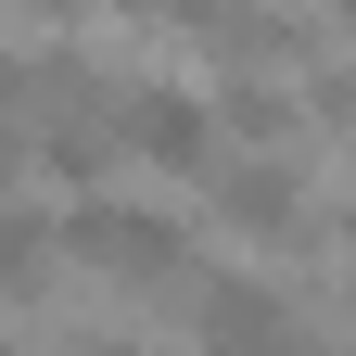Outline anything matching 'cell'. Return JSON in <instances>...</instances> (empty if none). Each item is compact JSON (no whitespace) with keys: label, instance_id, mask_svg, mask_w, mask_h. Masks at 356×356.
Returning a JSON list of instances; mask_svg holds the SVG:
<instances>
[{"label":"cell","instance_id":"obj_1","mask_svg":"<svg viewBox=\"0 0 356 356\" xmlns=\"http://www.w3.org/2000/svg\"><path fill=\"white\" fill-rule=\"evenodd\" d=\"M204 204H216V229H242V242H267V254L318 242V191H305V153H293V140H242V153H216Z\"/></svg>","mask_w":356,"mask_h":356},{"label":"cell","instance_id":"obj_2","mask_svg":"<svg viewBox=\"0 0 356 356\" xmlns=\"http://www.w3.org/2000/svg\"><path fill=\"white\" fill-rule=\"evenodd\" d=\"M178 254H191V229L153 204H115V191L64 204V267H89V280H178Z\"/></svg>","mask_w":356,"mask_h":356},{"label":"cell","instance_id":"obj_3","mask_svg":"<svg viewBox=\"0 0 356 356\" xmlns=\"http://www.w3.org/2000/svg\"><path fill=\"white\" fill-rule=\"evenodd\" d=\"M115 127H127V165L153 178H216V153H229V127H216V102H191V89H115Z\"/></svg>","mask_w":356,"mask_h":356},{"label":"cell","instance_id":"obj_4","mask_svg":"<svg viewBox=\"0 0 356 356\" xmlns=\"http://www.w3.org/2000/svg\"><path fill=\"white\" fill-rule=\"evenodd\" d=\"M178 331H204V343H293L305 305H293L280 280H229V267H216V280L178 293Z\"/></svg>","mask_w":356,"mask_h":356},{"label":"cell","instance_id":"obj_5","mask_svg":"<svg viewBox=\"0 0 356 356\" xmlns=\"http://www.w3.org/2000/svg\"><path fill=\"white\" fill-rule=\"evenodd\" d=\"M51 280H64V216L0 204V305H51Z\"/></svg>","mask_w":356,"mask_h":356},{"label":"cell","instance_id":"obj_6","mask_svg":"<svg viewBox=\"0 0 356 356\" xmlns=\"http://www.w3.org/2000/svg\"><path fill=\"white\" fill-rule=\"evenodd\" d=\"M305 115H318V127H331V140H343V153H356V51H343V64H331V76H318V102H305Z\"/></svg>","mask_w":356,"mask_h":356},{"label":"cell","instance_id":"obj_7","mask_svg":"<svg viewBox=\"0 0 356 356\" xmlns=\"http://www.w3.org/2000/svg\"><path fill=\"white\" fill-rule=\"evenodd\" d=\"M26 165H38V140L13 127V102H0V178H26Z\"/></svg>","mask_w":356,"mask_h":356},{"label":"cell","instance_id":"obj_8","mask_svg":"<svg viewBox=\"0 0 356 356\" xmlns=\"http://www.w3.org/2000/svg\"><path fill=\"white\" fill-rule=\"evenodd\" d=\"M305 13H318V26H343V38H356V0H305Z\"/></svg>","mask_w":356,"mask_h":356},{"label":"cell","instance_id":"obj_9","mask_svg":"<svg viewBox=\"0 0 356 356\" xmlns=\"http://www.w3.org/2000/svg\"><path fill=\"white\" fill-rule=\"evenodd\" d=\"M331 242H343V267H356V204H343V216H331Z\"/></svg>","mask_w":356,"mask_h":356}]
</instances>
